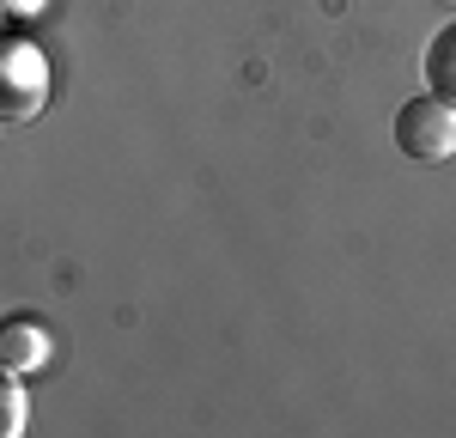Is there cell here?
Wrapping results in <instances>:
<instances>
[{"mask_svg": "<svg viewBox=\"0 0 456 438\" xmlns=\"http://www.w3.org/2000/svg\"><path fill=\"white\" fill-rule=\"evenodd\" d=\"M438 6H456V0H438Z\"/></svg>", "mask_w": 456, "mask_h": 438, "instance_id": "obj_7", "label": "cell"}, {"mask_svg": "<svg viewBox=\"0 0 456 438\" xmlns=\"http://www.w3.org/2000/svg\"><path fill=\"white\" fill-rule=\"evenodd\" d=\"M395 146L414 165H444L456 158V104H444L438 92H414L395 110Z\"/></svg>", "mask_w": 456, "mask_h": 438, "instance_id": "obj_1", "label": "cell"}, {"mask_svg": "<svg viewBox=\"0 0 456 438\" xmlns=\"http://www.w3.org/2000/svg\"><path fill=\"white\" fill-rule=\"evenodd\" d=\"M426 92L456 104V25L432 31V43H426Z\"/></svg>", "mask_w": 456, "mask_h": 438, "instance_id": "obj_4", "label": "cell"}, {"mask_svg": "<svg viewBox=\"0 0 456 438\" xmlns=\"http://www.w3.org/2000/svg\"><path fill=\"white\" fill-rule=\"evenodd\" d=\"M6 6H19V12H37L43 0H0V12H6Z\"/></svg>", "mask_w": 456, "mask_h": 438, "instance_id": "obj_6", "label": "cell"}, {"mask_svg": "<svg viewBox=\"0 0 456 438\" xmlns=\"http://www.w3.org/2000/svg\"><path fill=\"white\" fill-rule=\"evenodd\" d=\"M49 104V55L31 36H0V122H31Z\"/></svg>", "mask_w": 456, "mask_h": 438, "instance_id": "obj_2", "label": "cell"}, {"mask_svg": "<svg viewBox=\"0 0 456 438\" xmlns=\"http://www.w3.org/2000/svg\"><path fill=\"white\" fill-rule=\"evenodd\" d=\"M49 360V335L37 317H6L0 323V371L6 377H37Z\"/></svg>", "mask_w": 456, "mask_h": 438, "instance_id": "obj_3", "label": "cell"}, {"mask_svg": "<svg viewBox=\"0 0 456 438\" xmlns=\"http://www.w3.org/2000/svg\"><path fill=\"white\" fill-rule=\"evenodd\" d=\"M25 377H6L0 371V438H19L25 433Z\"/></svg>", "mask_w": 456, "mask_h": 438, "instance_id": "obj_5", "label": "cell"}]
</instances>
